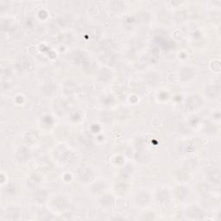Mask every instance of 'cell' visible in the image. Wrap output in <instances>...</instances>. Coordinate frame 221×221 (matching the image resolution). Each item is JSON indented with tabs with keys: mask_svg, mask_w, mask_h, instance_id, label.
Segmentation results:
<instances>
[{
	"mask_svg": "<svg viewBox=\"0 0 221 221\" xmlns=\"http://www.w3.org/2000/svg\"><path fill=\"white\" fill-rule=\"evenodd\" d=\"M52 163L50 162L49 161H42V163H41V168L43 169V170H45V171H49V170H50L51 168H52Z\"/></svg>",
	"mask_w": 221,
	"mask_h": 221,
	"instance_id": "cell-31",
	"label": "cell"
},
{
	"mask_svg": "<svg viewBox=\"0 0 221 221\" xmlns=\"http://www.w3.org/2000/svg\"><path fill=\"white\" fill-rule=\"evenodd\" d=\"M158 18L160 19V21L163 22V23H166V22H168L169 19H170V15L169 13L167 12H162L158 16Z\"/></svg>",
	"mask_w": 221,
	"mask_h": 221,
	"instance_id": "cell-29",
	"label": "cell"
},
{
	"mask_svg": "<svg viewBox=\"0 0 221 221\" xmlns=\"http://www.w3.org/2000/svg\"><path fill=\"white\" fill-rule=\"evenodd\" d=\"M99 78L102 81H107L111 78V73L107 68H102L99 73Z\"/></svg>",
	"mask_w": 221,
	"mask_h": 221,
	"instance_id": "cell-13",
	"label": "cell"
},
{
	"mask_svg": "<svg viewBox=\"0 0 221 221\" xmlns=\"http://www.w3.org/2000/svg\"><path fill=\"white\" fill-rule=\"evenodd\" d=\"M5 219H7L8 220H16L19 217V211L16 207H11L8 208L5 211V214H4Z\"/></svg>",
	"mask_w": 221,
	"mask_h": 221,
	"instance_id": "cell-5",
	"label": "cell"
},
{
	"mask_svg": "<svg viewBox=\"0 0 221 221\" xmlns=\"http://www.w3.org/2000/svg\"><path fill=\"white\" fill-rule=\"evenodd\" d=\"M101 202H102V204L105 205V206H110V205L112 204V202H113V199H112V197H110V196H105V197L102 198V200H101Z\"/></svg>",
	"mask_w": 221,
	"mask_h": 221,
	"instance_id": "cell-32",
	"label": "cell"
},
{
	"mask_svg": "<svg viewBox=\"0 0 221 221\" xmlns=\"http://www.w3.org/2000/svg\"><path fill=\"white\" fill-rule=\"evenodd\" d=\"M6 193H8V195L14 194V193H15V187L12 186V185H10V186L6 188Z\"/></svg>",
	"mask_w": 221,
	"mask_h": 221,
	"instance_id": "cell-35",
	"label": "cell"
},
{
	"mask_svg": "<svg viewBox=\"0 0 221 221\" xmlns=\"http://www.w3.org/2000/svg\"><path fill=\"white\" fill-rule=\"evenodd\" d=\"M181 79L184 81H187V80H190L193 78L194 71L190 68H184L181 73Z\"/></svg>",
	"mask_w": 221,
	"mask_h": 221,
	"instance_id": "cell-9",
	"label": "cell"
},
{
	"mask_svg": "<svg viewBox=\"0 0 221 221\" xmlns=\"http://www.w3.org/2000/svg\"><path fill=\"white\" fill-rule=\"evenodd\" d=\"M54 91V87L52 85H49V86H46L45 87L43 88V92L45 93L46 95H51Z\"/></svg>",
	"mask_w": 221,
	"mask_h": 221,
	"instance_id": "cell-33",
	"label": "cell"
},
{
	"mask_svg": "<svg viewBox=\"0 0 221 221\" xmlns=\"http://www.w3.org/2000/svg\"><path fill=\"white\" fill-rule=\"evenodd\" d=\"M87 58V55L86 54L83 53V52H80V51H77V52H75V53L73 54V61H74L76 64H80V65H82V63H83Z\"/></svg>",
	"mask_w": 221,
	"mask_h": 221,
	"instance_id": "cell-7",
	"label": "cell"
},
{
	"mask_svg": "<svg viewBox=\"0 0 221 221\" xmlns=\"http://www.w3.org/2000/svg\"><path fill=\"white\" fill-rule=\"evenodd\" d=\"M145 81L147 82V84L155 85L157 82V77L154 73H149L145 77Z\"/></svg>",
	"mask_w": 221,
	"mask_h": 221,
	"instance_id": "cell-23",
	"label": "cell"
},
{
	"mask_svg": "<svg viewBox=\"0 0 221 221\" xmlns=\"http://www.w3.org/2000/svg\"><path fill=\"white\" fill-rule=\"evenodd\" d=\"M37 138H38L37 134L34 132V131H31V132H29L28 134H26V136H25V142L28 144H33L34 143L36 142Z\"/></svg>",
	"mask_w": 221,
	"mask_h": 221,
	"instance_id": "cell-18",
	"label": "cell"
},
{
	"mask_svg": "<svg viewBox=\"0 0 221 221\" xmlns=\"http://www.w3.org/2000/svg\"><path fill=\"white\" fill-rule=\"evenodd\" d=\"M7 5L8 3L6 1H4V0L0 1V10H1V11H4V9H6V8H7Z\"/></svg>",
	"mask_w": 221,
	"mask_h": 221,
	"instance_id": "cell-37",
	"label": "cell"
},
{
	"mask_svg": "<svg viewBox=\"0 0 221 221\" xmlns=\"http://www.w3.org/2000/svg\"><path fill=\"white\" fill-rule=\"evenodd\" d=\"M168 196H169V195H168V190H166V189H162V190L157 192L156 198H157V200H158V201L164 202L168 200Z\"/></svg>",
	"mask_w": 221,
	"mask_h": 221,
	"instance_id": "cell-17",
	"label": "cell"
},
{
	"mask_svg": "<svg viewBox=\"0 0 221 221\" xmlns=\"http://www.w3.org/2000/svg\"><path fill=\"white\" fill-rule=\"evenodd\" d=\"M187 215L195 219H201L204 218V212L201 209L198 207H191L190 209L187 211Z\"/></svg>",
	"mask_w": 221,
	"mask_h": 221,
	"instance_id": "cell-4",
	"label": "cell"
},
{
	"mask_svg": "<svg viewBox=\"0 0 221 221\" xmlns=\"http://www.w3.org/2000/svg\"><path fill=\"white\" fill-rule=\"evenodd\" d=\"M182 149L184 152L187 153L192 151L193 149H194V147H193V144H192L191 143H185V144L182 145Z\"/></svg>",
	"mask_w": 221,
	"mask_h": 221,
	"instance_id": "cell-34",
	"label": "cell"
},
{
	"mask_svg": "<svg viewBox=\"0 0 221 221\" xmlns=\"http://www.w3.org/2000/svg\"><path fill=\"white\" fill-rule=\"evenodd\" d=\"M82 67H83V69H84L87 73H92V70H93V68H94V63H93L89 58H87V59L82 63Z\"/></svg>",
	"mask_w": 221,
	"mask_h": 221,
	"instance_id": "cell-19",
	"label": "cell"
},
{
	"mask_svg": "<svg viewBox=\"0 0 221 221\" xmlns=\"http://www.w3.org/2000/svg\"><path fill=\"white\" fill-rule=\"evenodd\" d=\"M213 67H214V70H216V71H219V69H220V65H219V61H215L213 64Z\"/></svg>",
	"mask_w": 221,
	"mask_h": 221,
	"instance_id": "cell-38",
	"label": "cell"
},
{
	"mask_svg": "<svg viewBox=\"0 0 221 221\" xmlns=\"http://www.w3.org/2000/svg\"><path fill=\"white\" fill-rule=\"evenodd\" d=\"M202 104L201 99L198 95H195L190 97L185 103L183 104L184 110H192L199 107Z\"/></svg>",
	"mask_w": 221,
	"mask_h": 221,
	"instance_id": "cell-1",
	"label": "cell"
},
{
	"mask_svg": "<svg viewBox=\"0 0 221 221\" xmlns=\"http://www.w3.org/2000/svg\"><path fill=\"white\" fill-rule=\"evenodd\" d=\"M17 159L20 162H25L29 158V151L25 148H22L18 150L17 155H16Z\"/></svg>",
	"mask_w": 221,
	"mask_h": 221,
	"instance_id": "cell-15",
	"label": "cell"
},
{
	"mask_svg": "<svg viewBox=\"0 0 221 221\" xmlns=\"http://www.w3.org/2000/svg\"><path fill=\"white\" fill-rule=\"evenodd\" d=\"M57 23L60 26H68L70 23V16H62L57 19Z\"/></svg>",
	"mask_w": 221,
	"mask_h": 221,
	"instance_id": "cell-21",
	"label": "cell"
},
{
	"mask_svg": "<svg viewBox=\"0 0 221 221\" xmlns=\"http://www.w3.org/2000/svg\"><path fill=\"white\" fill-rule=\"evenodd\" d=\"M149 197L147 194H142L137 199V202L138 204H140V205H145V204H147L149 202Z\"/></svg>",
	"mask_w": 221,
	"mask_h": 221,
	"instance_id": "cell-22",
	"label": "cell"
},
{
	"mask_svg": "<svg viewBox=\"0 0 221 221\" xmlns=\"http://www.w3.org/2000/svg\"><path fill=\"white\" fill-rule=\"evenodd\" d=\"M149 14L146 12H139L137 16H136V21H137L138 23H144V22H148L149 21Z\"/></svg>",
	"mask_w": 221,
	"mask_h": 221,
	"instance_id": "cell-20",
	"label": "cell"
},
{
	"mask_svg": "<svg viewBox=\"0 0 221 221\" xmlns=\"http://www.w3.org/2000/svg\"><path fill=\"white\" fill-rule=\"evenodd\" d=\"M206 94L208 96H210V97H212V98H216L218 95H219V86H216V85H214V86H210V87H208L206 88Z\"/></svg>",
	"mask_w": 221,
	"mask_h": 221,
	"instance_id": "cell-12",
	"label": "cell"
},
{
	"mask_svg": "<svg viewBox=\"0 0 221 221\" xmlns=\"http://www.w3.org/2000/svg\"><path fill=\"white\" fill-rule=\"evenodd\" d=\"M88 35L90 37H98L99 35V30L97 27H92L88 31Z\"/></svg>",
	"mask_w": 221,
	"mask_h": 221,
	"instance_id": "cell-30",
	"label": "cell"
},
{
	"mask_svg": "<svg viewBox=\"0 0 221 221\" xmlns=\"http://www.w3.org/2000/svg\"><path fill=\"white\" fill-rule=\"evenodd\" d=\"M207 176L209 177V179L214 183H219L220 180V175L218 169L214 168H210L207 169Z\"/></svg>",
	"mask_w": 221,
	"mask_h": 221,
	"instance_id": "cell-6",
	"label": "cell"
},
{
	"mask_svg": "<svg viewBox=\"0 0 221 221\" xmlns=\"http://www.w3.org/2000/svg\"><path fill=\"white\" fill-rule=\"evenodd\" d=\"M59 41L66 44H69L72 42V36L70 34H63L59 36Z\"/></svg>",
	"mask_w": 221,
	"mask_h": 221,
	"instance_id": "cell-27",
	"label": "cell"
},
{
	"mask_svg": "<svg viewBox=\"0 0 221 221\" xmlns=\"http://www.w3.org/2000/svg\"><path fill=\"white\" fill-rule=\"evenodd\" d=\"M77 90H78V87H77L76 84L73 81H68L65 84V87H64V91L67 94H73L74 92H76Z\"/></svg>",
	"mask_w": 221,
	"mask_h": 221,
	"instance_id": "cell-10",
	"label": "cell"
},
{
	"mask_svg": "<svg viewBox=\"0 0 221 221\" xmlns=\"http://www.w3.org/2000/svg\"><path fill=\"white\" fill-rule=\"evenodd\" d=\"M176 177L180 181H185L188 178V173H187V170L181 169V170H180L176 173Z\"/></svg>",
	"mask_w": 221,
	"mask_h": 221,
	"instance_id": "cell-28",
	"label": "cell"
},
{
	"mask_svg": "<svg viewBox=\"0 0 221 221\" xmlns=\"http://www.w3.org/2000/svg\"><path fill=\"white\" fill-rule=\"evenodd\" d=\"M130 173H131V169L130 168V167H126L125 168H124L120 174L122 181H126L127 179H129L130 176Z\"/></svg>",
	"mask_w": 221,
	"mask_h": 221,
	"instance_id": "cell-24",
	"label": "cell"
},
{
	"mask_svg": "<svg viewBox=\"0 0 221 221\" xmlns=\"http://www.w3.org/2000/svg\"><path fill=\"white\" fill-rule=\"evenodd\" d=\"M36 195H39V196H40L39 198H37L38 199V200H40V201H43L46 198V194L44 192H38Z\"/></svg>",
	"mask_w": 221,
	"mask_h": 221,
	"instance_id": "cell-36",
	"label": "cell"
},
{
	"mask_svg": "<svg viewBox=\"0 0 221 221\" xmlns=\"http://www.w3.org/2000/svg\"><path fill=\"white\" fill-rule=\"evenodd\" d=\"M113 48H114V45L110 41H103L100 44V50L106 51V52H111Z\"/></svg>",
	"mask_w": 221,
	"mask_h": 221,
	"instance_id": "cell-16",
	"label": "cell"
},
{
	"mask_svg": "<svg viewBox=\"0 0 221 221\" xmlns=\"http://www.w3.org/2000/svg\"><path fill=\"white\" fill-rule=\"evenodd\" d=\"M16 68L19 71L23 70H30L33 68V63L32 61L28 59V58H23L20 61H18L16 64Z\"/></svg>",
	"mask_w": 221,
	"mask_h": 221,
	"instance_id": "cell-3",
	"label": "cell"
},
{
	"mask_svg": "<svg viewBox=\"0 0 221 221\" xmlns=\"http://www.w3.org/2000/svg\"><path fill=\"white\" fill-rule=\"evenodd\" d=\"M176 195L177 198L180 200H183L187 195V188L183 186H178L176 188Z\"/></svg>",
	"mask_w": 221,
	"mask_h": 221,
	"instance_id": "cell-14",
	"label": "cell"
},
{
	"mask_svg": "<svg viewBox=\"0 0 221 221\" xmlns=\"http://www.w3.org/2000/svg\"><path fill=\"white\" fill-rule=\"evenodd\" d=\"M126 188H127V185H126L125 181H118L117 186H116V190L119 192L120 194L125 193L126 191Z\"/></svg>",
	"mask_w": 221,
	"mask_h": 221,
	"instance_id": "cell-25",
	"label": "cell"
},
{
	"mask_svg": "<svg viewBox=\"0 0 221 221\" xmlns=\"http://www.w3.org/2000/svg\"><path fill=\"white\" fill-rule=\"evenodd\" d=\"M74 158H75V156L73 153L66 152L63 155V156H62V158H61V162H62V163L64 164L65 166H68V165H70L73 162Z\"/></svg>",
	"mask_w": 221,
	"mask_h": 221,
	"instance_id": "cell-11",
	"label": "cell"
},
{
	"mask_svg": "<svg viewBox=\"0 0 221 221\" xmlns=\"http://www.w3.org/2000/svg\"><path fill=\"white\" fill-rule=\"evenodd\" d=\"M53 205L57 209L63 210L65 209L68 206V202L65 199L62 198V197H57L53 200Z\"/></svg>",
	"mask_w": 221,
	"mask_h": 221,
	"instance_id": "cell-8",
	"label": "cell"
},
{
	"mask_svg": "<svg viewBox=\"0 0 221 221\" xmlns=\"http://www.w3.org/2000/svg\"><path fill=\"white\" fill-rule=\"evenodd\" d=\"M126 87V83L125 80H118V82L116 83L115 85V90L117 92H123L125 89Z\"/></svg>",
	"mask_w": 221,
	"mask_h": 221,
	"instance_id": "cell-26",
	"label": "cell"
},
{
	"mask_svg": "<svg viewBox=\"0 0 221 221\" xmlns=\"http://www.w3.org/2000/svg\"><path fill=\"white\" fill-rule=\"evenodd\" d=\"M77 173L80 179L83 181H89L93 178V173L91 170V168L86 165L80 167Z\"/></svg>",
	"mask_w": 221,
	"mask_h": 221,
	"instance_id": "cell-2",
	"label": "cell"
}]
</instances>
